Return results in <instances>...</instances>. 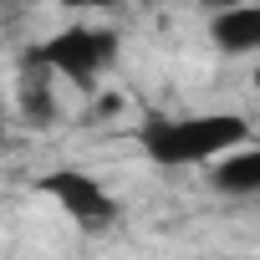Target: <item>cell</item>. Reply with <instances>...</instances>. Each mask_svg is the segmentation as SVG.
<instances>
[{
  "mask_svg": "<svg viewBox=\"0 0 260 260\" xmlns=\"http://www.w3.org/2000/svg\"><path fill=\"white\" fill-rule=\"evenodd\" d=\"M245 143H255L245 112H158L138 127V148L158 169H209Z\"/></svg>",
  "mask_w": 260,
  "mask_h": 260,
  "instance_id": "1",
  "label": "cell"
},
{
  "mask_svg": "<svg viewBox=\"0 0 260 260\" xmlns=\"http://www.w3.org/2000/svg\"><path fill=\"white\" fill-rule=\"evenodd\" d=\"M204 174H209V189L224 194V199H260V143H245V148L224 153Z\"/></svg>",
  "mask_w": 260,
  "mask_h": 260,
  "instance_id": "5",
  "label": "cell"
},
{
  "mask_svg": "<svg viewBox=\"0 0 260 260\" xmlns=\"http://www.w3.org/2000/svg\"><path fill=\"white\" fill-rule=\"evenodd\" d=\"M209 41L224 56H260V0H240V6L209 16Z\"/></svg>",
  "mask_w": 260,
  "mask_h": 260,
  "instance_id": "4",
  "label": "cell"
},
{
  "mask_svg": "<svg viewBox=\"0 0 260 260\" xmlns=\"http://www.w3.org/2000/svg\"><path fill=\"white\" fill-rule=\"evenodd\" d=\"M46 6H56V11H112L122 0H46Z\"/></svg>",
  "mask_w": 260,
  "mask_h": 260,
  "instance_id": "7",
  "label": "cell"
},
{
  "mask_svg": "<svg viewBox=\"0 0 260 260\" xmlns=\"http://www.w3.org/2000/svg\"><path fill=\"white\" fill-rule=\"evenodd\" d=\"M117 51H122V41H117L112 26H77L72 21V26L51 31L46 41H36L26 56L36 67H46L56 82H72L77 92H92L117 67Z\"/></svg>",
  "mask_w": 260,
  "mask_h": 260,
  "instance_id": "2",
  "label": "cell"
},
{
  "mask_svg": "<svg viewBox=\"0 0 260 260\" xmlns=\"http://www.w3.org/2000/svg\"><path fill=\"white\" fill-rule=\"evenodd\" d=\"M56 77L46 72V67H36L31 56H21V87H16V102H21V117L26 122H36V127H46V122H56Z\"/></svg>",
  "mask_w": 260,
  "mask_h": 260,
  "instance_id": "6",
  "label": "cell"
},
{
  "mask_svg": "<svg viewBox=\"0 0 260 260\" xmlns=\"http://www.w3.org/2000/svg\"><path fill=\"white\" fill-rule=\"evenodd\" d=\"M230 6H240V0H204V11H209V16H219V11H230Z\"/></svg>",
  "mask_w": 260,
  "mask_h": 260,
  "instance_id": "8",
  "label": "cell"
},
{
  "mask_svg": "<svg viewBox=\"0 0 260 260\" xmlns=\"http://www.w3.org/2000/svg\"><path fill=\"white\" fill-rule=\"evenodd\" d=\"M36 189H41V194H46V199H51L77 230H87V235L117 224V214H122L117 194H112L97 174H87V169H51V174L36 179Z\"/></svg>",
  "mask_w": 260,
  "mask_h": 260,
  "instance_id": "3",
  "label": "cell"
}]
</instances>
